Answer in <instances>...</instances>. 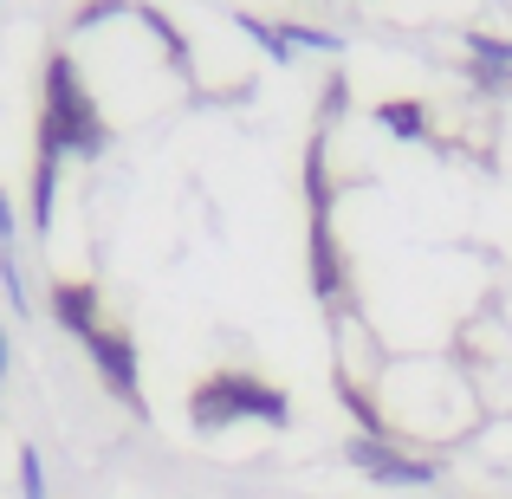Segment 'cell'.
<instances>
[{"mask_svg": "<svg viewBox=\"0 0 512 499\" xmlns=\"http://www.w3.org/2000/svg\"><path fill=\"white\" fill-rule=\"evenodd\" d=\"M188 422L201 435H221L234 422H266V428H292V396L279 383L253 370H214L188 389Z\"/></svg>", "mask_w": 512, "mask_h": 499, "instance_id": "1", "label": "cell"}, {"mask_svg": "<svg viewBox=\"0 0 512 499\" xmlns=\"http://www.w3.org/2000/svg\"><path fill=\"white\" fill-rule=\"evenodd\" d=\"M111 130H104L98 104H91L85 78L65 52H52L46 65V111H39V150L46 156H104Z\"/></svg>", "mask_w": 512, "mask_h": 499, "instance_id": "2", "label": "cell"}, {"mask_svg": "<svg viewBox=\"0 0 512 499\" xmlns=\"http://www.w3.org/2000/svg\"><path fill=\"white\" fill-rule=\"evenodd\" d=\"M344 461L357 467L363 480H376V487H435V480H441V461L409 454L402 441H370V435H357V441L344 448Z\"/></svg>", "mask_w": 512, "mask_h": 499, "instance_id": "3", "label": "cell"}, {"mask_svg": "<svg viewBox=\"0 0 512 499\" xmlns=\"http://www.w3.org/2000/svg\"><path fill=\"white\" fill-rule=\"evenodd\" d=\"M85 350H91V363H98V376H104V389H111L124 409H137L143 415V370H137V337L130 331H111V325H98L85 337Z\"/></svg>", "mask_w": 512, "mask_h": 499, "instance_id": "4", "label": "cell"}, {"mask_svg": "<svg viewBox=\"0 0 512 499\" xmlns=\"http://www.w3.org/2000/svg\"><path fill=\"white\" fill-rule=\"evenodd\" d=\"M305 266H312V292L331 305V312H344V299H350V260H344L338 234H331V214H312V234H305Z\"/></svg>", "mask_w": 512, "mask_h": 499, "instance_id": "5", "label": "cell"}, {"mask_svg": "<svg viewBox=\"0 0 512 499\" xmlns=\"http://www.w3.org/2000/svg\"><path fill=\"white\" fill-rule=\"evenodd\" d=\"M52 318L85 344V337L98 331V286H91V279H59V286H52Z\"/></svg>", "mask_w": 512, "mask_h": 499, "instance_id": "6", "label": "cell"}, {"mask_svg": "<svg viewBox=\"0 0 512 499\" xmlns=\"http://www.w3.org/2000/svg\"><path fill=\"white\" fill-rule=\"evenodd\" d=\"M376 124L389 137H428V104L422 98H383L376 104Z\"/></svg>", "mask_w": 512, "mask_h": 499, "instance_id": "7", "label": "cell"}, {"mask_svg": "<svg viewBox=\"0 0 512 499\" xmlns=\"http://www.w3.org/2000/svg\"><path fill=\"white\" fill-rule=\"evenodd\" d=\"M52 195H59V156L39 150V163H33V227H52Z\"/></svg>", "mask_w": 512, "mask_h": 499, "instance_id": "8", "label": "cell"}, {"mask_svg": "<svg viewBox=\"0 0 512 499\" xmlns=\"http://www.w3.org/2000/svg\"><path fill=\"white\" fill-rule=\"evenodd\" d=\"M467 52H474V65H493V72H512V39H493V33H467Z\"/></svg>", "mask_w": 512, "mask_h": 499, "instance_id": "9", "label": "cell"}, {"mask_svg": "<svg viewBox=\"0 0 512 499\" xmlns=\"http://www.w3.org/2000/svg\"><path fill=\"white\" fill-rule=\"evenodd\" d=\"M279 39H286V46H312V52H338V46H344L338 33H325V26H299V20L279 26Z\"/></svg>", "mask_w": 512, "mask_h": 499, "instance_id": "10", "label": "cell"}, {"mask_svg": "<svg viewBox=\"0 0 512 499\" xmlns=\"http://www.w3.org/2000/svg\"><path fill=\"white\" fill-rule=\"evenodd\" d=\"M20 499H46V467H39V448H20Z\"/></svg>", "mask_w": 512, "mask_h": 499, "instance_id": "11", "label": "cell"}, {"mask_svg": "<svg viewBox=\"0 0 512 499\" xmlns=\"http://www.w3.org/2000/svg\"><path fill=\"white\" fill-rule=\"evenodd\" d=\"M13 247V208H7V195H0V253Z\"/></svg>", "mask_w": 512, "mask_h": 499, "instance_id": "12", "label": "cell"}, {"mask_svg": "<svg viewBox=\"0 0 512 499\" xmlns=\"http://www.w3.org/2000/svg\"><path fill=\"white\" fill-rule=\"evenodd\" d=\"M0 376H7V337H0Z\"/></svg>", "mask_w": 512, "mask_h": 499, "instance_id": "13", "label": "cell"}]
</instances>
